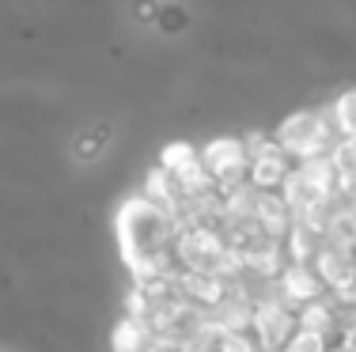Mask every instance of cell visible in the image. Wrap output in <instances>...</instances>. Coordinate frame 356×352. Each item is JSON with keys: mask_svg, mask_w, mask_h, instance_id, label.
I'll return each instance as SVG.
<instances>
[{"mask_svg": "<svg viewBox=\"0 0 356 352\" xmlns=\"http://www.w3.org/2000/svg\"><path fill=\"white\" fill-rule=\"evenodd\" d=\"M330 133H334L330 110H292L281 125H277L273 140L300 163V159L330 152Z\"/></svg>", "mask_w": 356, "mask_h": 352, "instance_id": "obj_1", "label": "cell"}, {"mask_svg": "<svg viewBox=\"0 0 356 352\" xmlns=\"http://www.w3.org/2000/svg\"><path fill=\"white\" fill-rule=\"evenodd\" d=\"M296 330V307H288L281 299V292H266L254 299V318H250V333L258 337L261 349H284V341Z\"/></svg>", "mask_w": 356, "mask_h": 352, "instance_id": "obj_2", "label": "cell"}, {"mask_svg": "<svg viewBox=\"0 0 356 352\" xmlns=\"http://www.w3.org/2000/svg\"><path fill=\"white\" fill-rule=\"evenodd\" d=\"M224 246H227V239L220 228H186V231L175 235V258H178L182 269L209 273Z\"/></svg>", "mask_w": 356, "mask_h": 352, "instance_id": "obj_3", "label": "cell"}, {"mask_svg": "<svg viewBox=\"0 0 356 352\" xmlns=\"http://www.w3.org/2000/svg\"><path fill=\"white\" fill-rule=\"evenodd\" d=\"M201 163L209 167L216 182L227 178H247V167H250V152L243 144V137H216L201 148Z\"/></svg>", "mask_w": 356, "mask_h": 352, "instance_id": "obj_4", "label": "cell"}, {"mask_svg": "<svg viewBox=\"0 0 356 352\" xmlns=\"http://www.w3.org/2000/svg\"><path fill=\"white\" fill-rule=\"evenodd\" d=\"M277 292H281V299L288 307H303V303H311V299L326 296V284H322V276L315 273L311 262H288L284 269L277 273Z\"/></svg>", "mask_w": 356, "mask_h": 352, "instance_id": "obj_5", "label": "cell"}, {"mask_svg": "<svg viewBox=\"0 0 356 352\" xmlns=\"http://www.w3.org/2000/svg\"><path fill=\"white\" fill-rule=\"evenodd\" d=\"M288 171H292V156H288L277 140H266V144L250 156L247 178H250L254 190H281V182L288 178Z\"/></svg>", "mask_w": 356, "mask_h": 352, "instance_id": "obj_6", "label": "cell"}, {"mask_svg": "<svg viewBox=\"0 0 356 352\" xmlns=\"http://www.w3.org/2000/svg\"><path fill=\"white\" fill-rule=\"evenodd\" d=\"M311 265H315V273L322 276L326 292H341V288H349V284H356V254H353V250L318 242Z\"/></svg>", "mask_w": 356, "mask_h": 352, "instance_id": "obj_7", "label": "cell"}, {"mask_svg": "<svg viewBox=\"0 0 356 352\" xmlns=\"http://www.w3.org/2000/svg\"><path fill=\"white\" fill-rule=\"evenodd\" d=\"M243 258H247V273L266 276V280H277V273L288 265L284 242H281V239H269V235H261V239L247 242V246H243Z\"/></svg>", "mask_w": 356, "mask_h": 352, "instance_id": "obj_8", "label": "cell"}, {"mask_svg": "<svg viewBox=\"0 0 356 352\" xmlns=\"http://www.w3.org/2000/svg\"><path fill=\"white\" fill-rule=\"evenodd\" d=\"M254 220L261 224V231L269 235V239H284L288 228L296 224L292 208L284 205L281 190H258V205H254Z\"/></svg>", "mask_w": 356, "mask_h": 352, "instance_id": "obj_9", "label": "cell"}, {"mask_svg": "<svg viewBox=\"0 0 356 352\" xmlns=\"http://www.w3.org/2000/svg\"><path fill=\"white\" fill-rule=\"evenodd\" d=\"M175 288H178V296H186L190 303H201V307H216L227 296V284L213 273H201V269H182Z\"/></svg>", "mask_w": 356, "mask_h": 352, "instance_id": "obj_10", "label": "cell"}, {"mask_svg": "<svg viewBox=\"0 0 356 352\" xmlns=\"http://www.w3.org/2000/svg\"><path fill=\"white\" fill-rule=\"evenodd\" d=\"M281 197H284V205L292 208V216H296V220H300L303 212H311L315 205H322V201H326V194H318V190L311 186V182L303 178V174L296 171V167L288 171V178L281 182Z\"/></svg>", "mask_w": 356, "mask_h": 352, "instance_id": "obj_11", "label": "cell"}, {"mask_svg": "<svg viewBox=\"0 0 356 352\" xmlns=\"http://www.w3.org/2000/svg\"><path fill=\"white\" fill-rule=\"evenodd\" d=\"M152 341V330L144 318H133V315H122L110 330V349L114 352H144Z\"/></svg>", "mask_w": 356, "mask_h": 352, "instance_id": "obj_12", "label": "cell"}, {"mask_svg": "<svg viewBox=\"0 0 356 352\" xmlns=\"http://www.w3.org/2000/svg\"><path fill=\"white\" fill-rule=\"evenodd\" d=\"M140 194L152 201V205H159V208H167V212L175 216V205H178V186H175V174L171 171H163V167H148V174H144V186H140Z\"/></svg>", "mask_w": 356, "mask_h": 352, "instance_id": "obj_13", "label": "cell"}, {"mask_svg": "<svg viewBox=\"0 0 356 352\" xmlns=\"http://www.w3.org/2000/svg\"><path fill=\"white\" fill-rule=\"evenodd\" d=\"M296 171H300L303 178H307L311 186L318 190V194H326V197L337 194V167H334V159H330V152L311 156V159H300V163H296Z\"/></svg>", "mask_w": 356, "mask_h": 352, "instance_id": "obj_14", "label": "cell"}, {"mask_svg": "<svg viewBox=\"0 0 356 352\" xmlns=\"http://www.w3.org/2000/svg\"><path fill=\"white\" fill-rule=\"evenodd\" d=\"M296 326H303V330H318V333L337 330V318H334V303H330V292H326L322 299H311V303L296 307Z\"/></svg>", "mask_w": 356, "mask_h": 352, "instance_id": "obj_15", "label": "cell"}, {"mask_svg": "<svg viewBox=\"0 0 356 352\" xmlns=\"http://www.w3.org/2000/svg\"><path fill=\"white\" fill-rule=\"evenodd\" d=\"M175 186H178V197H197V194H209V190H216V178L209 174V167L201 163V156H197L190 167L175 171Z\"/></svg>", "mask_w": 356, "mask_h": 352, "instance_id": "obj_16", "label": "cell"}, {"mask_svg": "<svg viewBox=\"0 0 356 352\" xmlns=\"http://www.w3.org/2000/svg\"><path fill=\"white\" fill-rule=\"evenodd\" d=\"M284 254H288V262H311V258H315V250H318V235L311 231V228H303L300 220L292 224V228H288V235H284Z\"/></svg>", "mask_w": 356, "mask_h": 352, "instance_id": "obj_17", "label": "cell"}, {"mask_svg": "<svg viewBox=\"0 0 356 352\" xmlns=\"http://www.w3.org/2000/svg\"><path fill=\"white\" fill-rule=\"evenodd\" d=\"M330 125H334L337 137H356V87L341 91L330 103Z\"/></svg>", "mask_w": 356, "mask_h": 352, "instance_id": "obj_18", "label": "cell"}, {"mask_svg": "<svg viewBox=\"0 0 356 352\" xmlns=\"http://www.w3.org/2000/svg\"><path fill=\"white\" fill-rule=\"evenodd\" d=\"M197 156H201L197 144H190V140H171V144H163V152H159V167L175 174V171H182V167H190Z\"/></svg>", "mask_w": 356, "mask_h": 352, "instance_id": "obj_19", "label": "cell"}, {"mask_svg": "<svg viewBox=\"0 0 356 352\" xmlns=\"http://www.w3.org/2000/svg\"><path fill=\"white\" fill-rule=\"evenodd\" d=\"M284 352H330V337L318 330H303V326H296L292 337L284 341Z\"/></svg>", "mask_w": 356, "mask_h": 352, "instance_id": "obj_20", "label": "cell"}, {"mask_svg": "<svg viewBox=\"0 0 356 352\" xmlns=\"http://www.w3.org/2000/svg\"><path fill=\"white\" fill-rule=\"evenodd\" d=\"M330 159H334L337 174H353L356 171V137H337L330 144Z\"/></svg>", "mask_w": 356, "mask_h": 352, "instance_id": "obj_21", "label": "cell"}, {"mask_svg": "<svg viewBox=\"0 0 356 352\" xmlns=\"http://www.w3.org/2000/svg\"><path fill=\"white\" fill-rule=\"evenodd\" d=\"M216 352H261V345L250 330H239V333H220Z\"/></svg>", "mask_w": 356, "mask_h": 352, "instance_id": "obj_22", "label": "cell"}, {"mask_svg": "<svg viewBox=\"0 0 356 352\" xmlns=\"http://www.w3.org/2000/svg\"><path fill=\"white\" fill-rule=\"evenodd\" d=\"M148 307H152L148 292H144L140 284H129V292H125V315H133V318H144V315H148Z\"/></svg>", "mask_w": 356, "mask_h": 352, "instance_id": "obj_23", "label": "cell"}, {"mask_svg": "<svg viewBox=\"0 0 356 352\" xmlns=\"http://www.w3.org/2000/svg\"><path fill=\"white\" fill-rule=\"evenodd\" d=\"M337 194H341L356 208V171L353 174H337Z\"/></svg>", "mask_w": 356, "mask_h": 352, "instance_id": "obj_24", "label": "cell"}, {"mask_svg": "<svg viewBox=\"0 0 356 352\" xmlns=\"http://www.w3.org/2000/svg\"><path fill=\"white\" fill-rule=\"evenodd\" d=\"M330 352H349V349H345V345H334V349H330Z\"/></svg>", "mask_w": 356, "mask_h": 352, "instance_id": "obj_25", "label": "cell"}, {"mask_svg": "<svg viewBox=\"0 0 356 352\" xmlns=\"http://www.w3.org/2000/svg\"><path fill=\"white\" fill-rule=\"evenodd\" d=\"M261 352H284V349H261Z\"/></svg>", "mask_w": 356, "mask_h": 352, "instance_id": "obj_26", "label": "cell"}]
</instances>
